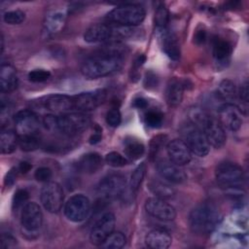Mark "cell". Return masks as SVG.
Segmentation results:
<instances>
[{
    "mask_svg": "<svg viewBox=\"0 0 249 249\" xmlns=\"http://www.w3.org/2000/svg\"><path fill=\"white\" fill-rule=\"evenodd\" d=\"M124 63V58L119 55L101 52L86 59L81 66L82 75L89 80L109 76L119 71Z\"/></svg>",
    "mask_w": 249,
    "mask_h": 249,
    "instance_id": "cell-1",
    "label": "cell"
},
{
    "mask_svg": "<svg viewBox=\"0 0 249 249\" xmlns=\"http://www.w3.org/2000/svg\"><path fill=\"white\" fill-rule=\"evenodd\" d=\"M191 122L204 134L209 145L219 149L226 143V131L219 121L201 108H194L190 113Z\"/></svg>",
    "mask_w": 249,
    "mask_h": 249,
    "instance_id": "cell-2",
    "label": "cell"
},
{
    "mask_svg": "<svg viewBox=\"0 0 249 249\" xmlns=\"http://www.w3.org/2000/svg\"><path fill=\"white\" fill-rule=\"evenodd\" d=\"M220 213L217 207L208 202L196 205L189 214V226L191 231L199 235L209 234L219 223Z\"/></svg>",
    "mask_w": 249,
    "mask_h": 249,
    "instance_id": "cell-3",
    "label": "cell"
},
{
    "mask_svg": "<svg viewBox=\"0 0 249 249\" xmlns=\"http://www.w3.org/2000/svg\"><path fill=\"white\" fill-rule=\"evenodd\" d=\"M146 16L145 9L137 4H122L112 9L107 15L106 19L110 23L134 27L140 24Z\"/></svg>",
    "mask_w": 249,
    "mask_h": 249,
    "instance_id": "cell-4",
    "label": "cell"
},
{
    "mask_svg": "<svg viewBox=\"0 0 249 249\" xmlns=\"http://www.w3.org/2000/svg\"><path fill=\"white\" fill-rule=\"evenodd\" d=\"M181 140L186 144L192 154L203 158L208 155L210 145L203 132L191 121L183 124L179 129Z\"/></svg>",
    "mask_w": 249,
    "mask_h": 249,
    "instance_id": "cell-5",
    "label": "cell"
},
{
    "mask_svg": "<svg viewBox=\"0 0 249 249\" xmlns=\"http://www.w3.org/2000/svg\"><path fill=\"white\" fill-rule=\"evenodd\" d=\"M90 124L89 117L84 112H71L56 117V131L66 136H74L87 130Z\"/></svg>",
    "mask_w": 249,
    "mask_h": 249,
    "instance_id": "cell-6",
    "label": "cell"
},
{
    "mask_svg": "<svg viewBox=\"0 0 249 249\" xmlns=\"http://www.w3.org/2000/svg\"><path fill=\"white\" fill-rule=\"evenodd\" d=\"M217 183L225 189H235L240 187L244 180L241 166L232 161H222L215 168Z\"/></svg>",
    "mask_w": 249,
    "mask_h": 249,
    "instance_id": "cell-7",
    "label": "cell"
},
{
    "mask_svg": "<svg viewBox=\"0 0 249 249\" xmlns=\"http://www.w3.org/2000/svg\"><path fill=\"white\" fill-rule=\"evenodd\" d=\"M63 212L69 221L73 223L83 222L90 212V201L88 196L82 194L73 195L65 202Z\"/></svg>",
    "mask_w": 249,
    "mask_h": 249,
    "instance_id": "cell-8",
    "label": "cell"
},
{
    "mask_svg": "<svg viewBox=\"0 0 249 249\" xmlns=\"http://www.w3.org/2000/svg\"><path fill=\"white\" fill-rule=\"evenodd\" d=\"M63 190L62 187L53 181L44 184L40 193L41 203L50 213H58L63 206Z\"/></svg>",
    "mask_w": 249,
    "mask_h": 249,
    "instance_id": "cell-9",
    "label": "cell"
},
{
    "mask_svg": "<svg viewBox=\"0 0 249 249\" xmlns=\"http://www.w3.org/2000/svg\"><path fill=\"white\" fill-rule=\"evenodd\" d=\"M126 187L125 177L119 173H112L100 180L97 185V193L103 199H113L121 196Z\"/></svg>",
    "mask_w": 249,
    "mask_h": 249,
    "instance_id": "cell-10",
    "label": "cell"
},
{
    "mask_svg": "<svg viewBox=\"0 0 249 249\" xmlns=\"http://www.w3.org/2000/svg\"><path fill=\"white\" fill-rule=\"evenodd\" d=\"M107 96V91L103 89L85 91L72 96L74 110L76 112H89L92 111L101 105Z\"/></svg>",
    "mask_w": 249,
    "mask_h": 249,
    "instance_id": "cell-11",
    "label": "cell"
},
{
    "mask_svg": "<svg viewBox=\"0 0 249 249\" xmlns=\"http://www.w3.org/2000/svg\"><path fill=\"white\" fill-rule=\"evenodd\" d=\"M43 223V213L41 207L34 201L27 202L20 212V225L27 233H36Z\"/></svg>",
    "mask_w": 249,
    "mask_h": 249,
    "instance_id": "cell-12",
    "label": "cell"
},
{
    "mask_svg": "<svg viewBox=\"0 0 249 249\" xmlns=\"http://www.w3.org/2000/svg\"><path fill=\"white\" fill-rule=\"evenodd\" d=\"M18 135H38L40 121L35 112L29 109L18 111L14 118Z\"/></svg>",
    "mask_w": 249,
    "mask_h": 249,
    "instance_id": "cell-13",
    "label": "cell"
},
{
    "mask_svg": "<svg viewBox=\"0 0 249 249\" xmlns=\"http://www.w3.org/2000/svg\"><path fill=\"white\" fill-rule=\"evenodd\" d=\"M116 218L113 213H104L92 226L89 231V240L92 244L100 246L104 240L114 231Z\"/></svg>",
    "mask_w": 249,
    "mask_h": 249,
    "instance_id": "cell-14",
    "label": "cell"
},
{
    "mask_svg": "<svg viewBox=\"0 0 249 249\" xmlns=\"http://www.w3.org/2000/svg\"><path fill=\"white\" fill-rule=\"evenodd\" d=\"M217 120L226 129L236 131L242 125L241 112L235 104L232 103H223L219 106L217 110Z\"/></svg>",
    "mask_w": 249,
    "mask_h": 249,
    "instance_id": "cell-15",
    "label": "cell"
},
{
    "mask_svg": "<svg viewBox=\"0 0 249 249\" xmlns=\"http://www.w3.org/2000/svg\"><path fill=\"white\" fill-rule=\"evenodd\" d=\"M41 104L44 109L50 112V114L56 116L68 114L75 111L72 96L66 94H50L44 97L43 101H41Z\"/></svg>",
    "mask_w": 249,
    "mask_h": 249,
    "instance_id": "cell-16",
    "label": "cell"
},
{
    "mask_svg": "<svg viewBox=\"0 0 249 249\" xmlns=\"http://www.w3.org/2000/svg\"><path fill=\"white\" fill-rule=\"evenodd\" d=\"M145 210L152 217L161 221H172L176 218L175 208L164 198L149 197L145 202Z\"/></svg>",
    "mask_w": 249,
    "mask_h": 249,
    "instance_id": "cell-17",
    "label": "cell"
},
{
    "mask_svg": "<svg viewBox=\"0 0 249 249\" xmlns=\"http://www.w3.org/2000/svg\"><path fill=\"white\" fill-rule=\"evenodd\" d=\"M157 170L161 179L171 184H182L187 180V174L181 166L169 160H159L157 162Z\"/></svg>",
    "mask_w": 249,
    "mask_h": 249,
    "instance_id": "cell-18",
    "label": "cell"
},
{
    "mask_svg": "<svg viewBox=\"0 0 249 249\" xmlns=\"http://www.w3.org/2000/svg\"><path fill=\"white\" fill-rule=\"evenodd\" d=\"M158 38L162 52L171 59L178 60L180 57L181 50L177 36L169 30L168 27L158 29Z\"/></svg>",
    "mask_w": 249,
    "mask_h": 249,
    "instance_id": "cell-19",
    "label": "cell"
},
{
    "mask_svg": "<svg viewBox=\"0 0 249 249\" xmlns=\"http://www.w3.org/2000/svg\"><path fill=\"white\" fill-rule=\"evenodd\" d=\"M168 160L173 163L183 166L192 160V153L181 139H173L166 144Z\"/></svg>",
    "mask_w": 249,
    "mask_h": 249,
    "instance_id": "cell-20",
    "label": "cell"
},
{
    "mask_svg": "<svg viewBox=\"0 0 249 249\" xmlns=\"http://www.w3.org/2000/svg\"><path fill=\"white\" fill-rule=\"evenodd\" d=\"M231 53L232 46L229 41L220 37H214L212 41V54L219 68H224L229 64Z\"/></svg>",
    "mask_w": 249,
    "mask_h": 249,
    "instance_id": "cell-21",
    "label": "cell"
},
{
    "mask_svg": "<svg viewBox=\"0 0 249 249\" xmlns=\"http://www.w3.org/2000/svg\"><path fill=\"white\" fill-rule=\"evenodd\" d=\"M75 165L77 170L82 173L93 174L101 169L103 165V159L98 153L89 152L82 155Z\"/></svg>",
    "mask_w": 249,
    "mask_h": 249,
    "instance_id": "cell-22",
    "label": "cell"
},
{
    "mask_svg": "<svg viewBox=\"0 0 249 249\" xmlns=\"http://www.w3.org/2000/svg\"><path fill=\"white\" fill-rule=\"evenodd\" d=\"M66 14L62 11H53L49 13L44 21L43 34L49 38L58 33L65 23Z\"/></svg>",
    "mask_w": 249,
    "mask_h": 249,
    "instance_id": "cell-23",
    "label": "cell"
},
{
    "mask_svg": "<svg viewBox=\"0 0 249 249\" xmlns=\"http://www.w3.org/2000/svg\"><path fill=\"white\" fill-rule=\"evenodd\" d=\"M171 242L172 237L164 229H154L145 236V243L151 249H166Z\"/></svg>",
    "mask_w": 249,
    "mask_h": 249,
    "instance_id": "cell-24",
    "label": "cell"
},
{
    "mask_svg": "<svg viewBox=\"0 0 249 249\" xmlns=\"http://www.w3.org/2000/svg\"><path fill=\"white\" fill-rule=\"evenodd\" d=\"M18 85L16 68L9 63H3L0 69V87L2 92L14 91Z\"/></svg>",
    "mask_w": 249,
    "mask_h": 249,
    "instance_id": "cell-25",
    "label": "cell"
},
{
    "mask_svg": "<svg viewBox=\"0 0 249 249\" xmlns=\"http://www.w3.org/2000/svg\"><path fill=\"white\" fill-rule=\"evenodd\" d=\"M184 83L177 78H171L166 85L165 100L170 107L181 104L184 96Z\"/></svg>",
    "mask_w": 249,
    "mask_h": 249,
    "instance_id": "cell-26",
    "label": "cell"
},
{
    "mask_svg": "<svg viewBox=\"0 0 249 249\" xmlns=\"http://www.w3.org/2000/svg\"><path fill=\"white\" fill-rule=\"evenodd\" d=\"M18 146V136L16 130L2 127L0 133V150L2 154H12Z\"/></svg>",
    "mask_w": 249,
    "mask_h": 249,
    "instance_id": "cell-27",
    "label": "cell"
},
{
    "mask_svg": "<svg viewBox=\"0 0 249 249\" xmlns=\"http://www.w3.org/2000/svg\"><path fill=\"white\" fill-rule=\"evenodd\" d=\"M150 191L155 195V196L160 198H169L172 197L176 191L171 186V183L163 180V179H153L149 183Z\"/></svg>",
    "mask_w": 249,
    "mask_h": 249,
    "instance_id": "cell-28",
    "label": "cell"
},
{
    "mask_svg": "<svg viewBox=\"0 0 249 249\" xmlns=\"http://www.w3.org/2000/svg\"><path fill=\"white\" fill-rule=\"evenodd\" d=\"M124 154L130 160L140 159L145 153V146L135 137H126L124 140Z\"/></svg>",
    "mask_w": 249,
    "mask_h": 249,
    "instance_id": "cell-29",
    "label": "cell"
},
{
    "mask_svg": "<svg viewBox=\"0 0 249 249\" xmlns=\"http://www.w3.org/2000/svg\"><path fill=\"white\" fill-rule=\"evenodd\" d=\"M217 95L225 101V103H233L237 100V88L231 80H223L217 89Z\"/></svg>",
    "mask_w": 249,
    "mask_h": 249,
    "instance_id": "cell-30",
    "label": "cell"
},
{
    "mask_svg": "<svg viewBox=\"0 0 249 249\" xmlns=\"http://www.w3.org/2000/svg\"><path fill=\"white\" fill-rule=\"evenodd\" d=\"M146 173V163L141 162L131 173L129 180V190L131 193L135 194L140 189V186L143 182Z\"/></svg>",
    "mask_w": 249,
    "mask_h": 249,
    "instance_id": "cell-31",
    "label": "cell"
},
{
    "mask_svg": "<svg viewBox=\"0 0 249 249\" xmlns=\"http://www.w3.org/2000/svg\"><path fill=\"white\" fill-rule=\"evenodd\" d=\"M126 243L125 235L121 231H113L100 245L107 249H120L123 248Z\"/></svg>",
    "mask_w": 249,
    "mask_h": 249,
    "instance_id": "cell-32",
    "label": "cell"
},
{
    "mask_svg": "<svg viewBox=\"0 0 249 249\" xmlns=\"http://www.w3.org/2000/svg\"><path fill=\"white\" fill-rule=\"evenodd\" d=\"M18 146L25 152L34 151L39 147V137L38 135H19Z\"/></svg>",
    "mask_w": 249,
    "mask_h": 249,
    "instance_id": "cell-33",
    "label": "cell"
},
{
    "mask_svg": "<svg viewBox=\"0 0 249 249\" xmlns=\"http://www.w3.org/2000/svg\"><path fill=\"white\" fill-rule=\"evenodd\" d=\"M163 115L159 110H148L144 115V122L145 124L153 128L160 127L162 124Z\"/></svg>",
    "mask_w": 249,
    "mask_h": 249,
    "instance_id": "cell-34",
    "label": "cell"
},
{
    "mask_svg": "<svg viewBox=\"0 0 249 249\" xmlns=\"http://www.w3.org/2000/svg\"><path fill=\"white\" fill-rule=\"evenodd\" d=\"M168 21H169L168 10L163 5L159 6L155 13V24H156L157 30L166 28Z\"/></svg>",
    "mask_w": 249,
    "mask_h": 249,
    "instance_id": "cell-35",
    "label": "cell"
},
{
    "mask_svg": "<svg viewBox=\"0 0 249 249\" xmlns=\"http://www.w3.org/2000/svg\"><path fill=\"white\" fill-rule=\"evenodd\" d=\"M29 198V194L25 189H18L15 192L12 199V209L14 211H18L22 208Z\"/></svg>",
    "mask_w": 249,
    "mask_h": 249,
    "instance_id": "cell-36",
    "label": "cell"
},
{
    "mask_svg": "<svg viewBox=\"0 0 249 249\" xmlns=\"http://www.w3.org/2000/svg\"><path fill=\"white\" fill-rule=\"evenodd\" d=\"M105 162L112 167H122L128 163L126 158L118 152H110L105 156Z\"/></svg>",
    "mask_w": 249,
    "mask_h": 249,
    "instance_id": "cell-37",
    "label": "cell"
},
{
    "mask_svg": "<svg viewBox=\"0 0 249 249\" xmlns=\"http://www.w3.org/2000/svg\"><path fill=\"white\" fill-rule=\"evenodd\" d=\"M3 19L7 24H11V25L20 24L25 19V13L20 10L8 11L4 14Z\"/></svg>",
    "mask_w": 249,
    "mask_h": 249,
    "instance_id": "cell-38",
    "label": "cell"
},
{
    "mask_svg": "<svg viewBox=\"0 0 249 249\" xmlns=\"http://www.w3.org/2000/svg\"><path fill=\"white\" fill-rule=\"evenodd\" d=\"M165 140H166V136H164V135H157L152 139V141L150 143V158H151V160L157 158L159 152L161 150V148L165 144Z\"/></svg>",
    "mask_w": 249,
    "mask_h": 249,
    "instance_id": "cell-39",
    "label": "cell"
},
{
    "mask_svg": "<svg viewBox=\"0 0 249 249\" xmlns=\"http://www.w3.org/2000/svg\"><path fill=\"white\" fill-rule=\"evenodd\" d=\"M105 120H106V123L108 125H110L112 127L119 126L122 123V115H121L120 110L117 107L111 108L106 113Z\"/></svg>",
    "mask_w": 249,
    "mask_h": 249,
    "instance_id": "cell-40",
    "label": "cell"
},
{
    "mask_svg": "<svg viewBox=\"0 0 249 249\" xmlns=\"http://www.w3.org/2000/svg\"><path fill=\"white\" fill-rule=\"evenodd\" d=\"M28 80L33 83H43L50 79L51 73L45 69H34L28 73Z\"/></svg>",
    "mask_w": 249,
    "mask_h": 249,
    "instance_id": "cell-41",
    "label": "cell"
},
{
    "mask_svg": "<svg viewBox=\"0 0 249 249\" xmlns=\"http://www.w3.org/2000/svg\"><path fill=\"white\" fill-rule=\"evenodd\" d=\"M52 176H53V172H52L51 168H49L47 166L38 167L34 172L35 179L42 183H47V182L51 181Z\"/></svg>",
    "mask_w": 249,
    "mask_h": 249,
    "instance_id": "cell-42",
    "label": "cell"
},
{
    "mask_svg": "<svg viewBox=\"0 0 249 249\" xmlns=\"http://www.w3.org/2000/svg\"><path fill=\"white\" fill-rule=\"evenodd\" d=\"M17 245V239L11 233H2L1 246L3 248H13Z\"/></svg>",
    "mask_w": 249,
    "mask_h": 249,
    "instance_id": "cell-43",
    "label": "cell"
},
{
    "mask_svg": "<svg viewBox=\"0 0 249 249\" xmlns=\"http://www.w3.org/2000/svg\"><path fill=\"white\" fill-rule=\"evenodd\" d=\"M101 138H102V129L97 124H95L94 128H93V132L91 133V135L89 137V143L91 145L97 144L98 142H100Z\"/></svg>",
    "mask_w": 249,
    "mask_h": 249,
    "instance_id": "cell-44",
    "label": "cell"
},
{
    "mask_svg": "<svg viewBox=\"0 0 249 249\" xmlns=\"http://www.w3.org/2000/svg\"><path fill=\"white\" fill-rule=\"evenodd\" d=\"M16 169L13 168L11 169L7 174H6V177H5V185L8 186V187H11L14 183H15V180H16Z\"/></svg>",
    "mask_w": 249,
    "mask_h": 249,
    "instance_id": "cell-45",
    "label": "cell"
},
{
    "mask_svg": "<svg viewBox=\"0 0 249 249\" xmlns=\"http://www.w3.org/2000/svg\"><path fill=\"white\" fill-rule=\"evenodd\" d=\"M133 106L137 109H145L148 106V101L143 97H137L133 100Z\"/></svg>",
    "mask_w": 249,
    "mask_h": 249,
    "instance_id": "cell-46",
    "label": "cell"
},
{
    "mask_svg": "<svg viewBox=\"0 0 249 249\" xmlns=\"http://www.w3.org/2000/svg\"><path fill=\"white\" fill-rule=\"evenodd\" d=\"M205 39H206V32L204 30H199L195 35V42L197 45H200V44L204 43Z\"/></svg>",
    "mask_w": 249,
    "mask_h": 249,
    "instance_id": "cell-47",
    "label": "cell"
},
{
    "mask_svg": "<svg viewBox=\"0 0 249 249\" xmlns=\"http://www.w3.org/2000/svg\"><path fill=\"white\" fill-rule=\"evenodd\" d=\"M145 81L147 82V83H145V87L150 88V87H155L157 85V77L152 73L147 74Z\"/></svg>",
    "mask_w": 249,
    "mask_h": 249,
    "instance_id": "cell-48",
    "label": "cell"
},
{
    "mask_svg": "<svg viewBox=\"0 0 249 249\" xmlns=\"http://www.w3.org/2000/svg\"><path fill=\"white\" fill-rule=\"evenodd\" d=\"M31 164L27 161H21L18 165V171H20L21 173H27L30 169H31Z\"/></svg>",
    "mask_w": 249,
    "mask_h": 249,
    "instance_id": "cell-49",
    "label": "cell"
}]
</instances>
